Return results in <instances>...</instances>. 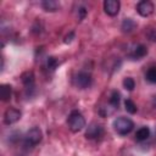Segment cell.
Segmentation results:
<instances>
[{
  "mask_svg": "<svg viewBox=\"0 0 156 156\" xmlns=\"http://www.w3.org/2000/svg\"><path fill=\"white\" fill-rule=\"evenodd\" d=\"M145 78L150 83L156 84V67H150L145 73Z\"/></svg>",
  "mask_w": 156,
  "mask_h": 156,
  "instance_id": "17",
  "label": "cell"
},
{
  "mask_svg": "<svg viewBox=\"0 0 156 156\" xmlns=\"http://www.w3.org/2000/svg\"><path fill=\"white\" fill-rule=\"evenodd\" d=\"M121 2L118 0H105L104 1V11L108 16H116L119 12Z\"/></svg>",
  "mask_w": 156,
  "mask_h": 156,
  "instance_id": "9",
  "label": "cell"
},
{
  "mask_svg": "<svg viewBox=\"0 0 156 156\" xmlns=\"http://www.w3.org/2000/svg\"><path fill=\"white\" fill-rule=\"evenodd\" d=\"M136 28V22L132 18H124L121 24V29L123 33H130Z\"/></svg>",
  "mask_w": 156,
  "mask_h": 156,
  "instance_id": "11",
  "label": "cell"
},
{
  "mask_svg": "<svg viewBox=\"0 0 156 156\" xmlns=\"http://www.w3.org/2000/svg\"><path fill=\"white\" fill-rule=\"evenodd\" d=\"M124 108H126V111L128 112V113H135L136 112V105H135V102L133 101V100H130V99H126L124 100Z\"/></svg>",
  "mask_w": 156,
  "mask_h": 156,
  "instance_id": "16",
  "label": "cell"
},
{
  "mask_svg": "<svg viewBox=\"0 0 156 156\" xmlns=\"http://www.w3.org/2000/svg\"><path fill=\"white\" fill-rule=\"evenodd\" d=\"M102 135H104V127L96 122L90 123L85 130V138L87 139H98Z\"/></svg>",
  "mask_w": 156,
  "mask_h": 156,
  "instance_id": "5",
  "label": "cell"
},
{
  "mask_svg": "<svg viewBox=\"0 0 156 156\" xmlns=\"http://www.w3.org/2000/svg\"><path fill=\"white\" fill-rule=\"evenodd\" d=\"M12 94V87L10 84H2L0 88V96L2 101H9L11 99Z\"/></svg>",
  "mask_w": 156,
  "mask_h": 156,
  "instance_id": "13",
  "label": "cell"
},
{
  "mask_svg": "<svg viewBox=\"0 0 156 156\" xmlns=\"http://www.w3.org/2000/svg\"><path fill=\"white\" fill-rule=\"evenodd\" d=\"M113 129L119 135L129 134L134 128V122L128 117H118L113 121Z\"/></svg>",
  "mask_w": 156,
  "mask_h": 156,
  "instance_id": "2",
  "label": "cell"
},
{
  "mask_svg": "<svg viewBox=\"0 0 156 156\" xmlns=\"http://www.w3.org/2000/svg\"><path fill=\"white\" fill-rule=\"evenodd\" d=\"M151 104H152V106H154V108L156 110V95H154V96H152V100H151Z\"/></svg>",
  "mask_w": 156,
  "mask_h": 156,
  "instance_id": "22",
  "label": "cell"
},
{
  "mask_svg": "<svg viewBox=\"0 0 156 156\" xmlns=\"http://www.w3.org/2000/svg\"><path fill=\"white\" fill-rule=\"evenodd\" d=\"M43 138V133L38 127H33L30 128L26 135H24V143L27 146H35L37 144H39Z\"/></svg>",
  "mask_w": 156,
  "mask_h": 156,
  "instance_id": "4",
  "label": "cell"
},
{
  "mask_svg": "<svg viewBox=\"0 0 156 156\" xmlns=\"http://www.w3.org/2000/svg\"><path fill=\"white\" fill-rule=\"evenodd\" d=\"M150 136V129L147 127H140L135 133V139L138 141H144Z\"/></svg>",
  "mask_w": 156,
  "mask_h": 156,
  "instance_id": "15",
  "label": "cell"
},
{
  "mask_svg": "<svg viewBox=\"0 0 156 156\" xmlns=\"http://www.w3.org/2000/svg\"><path fill=\"white\" fill-rule=\"evenodd\" d=\"M67 124H68V128L71 132L78 133L85 127V118L79 111L74 110L69 113V116L67 118Z\"/></svg>",
  "mask_w": 156,
  "mask_h": 156,
  "instance_id": "1",
  "label": "cell"
},
{
  "mask_svg": "<svg viewBox=\"0 0 156 156\" xmlns=\"http://www.w3.org/2000/svg\"><path fill=\"white\" fill-rule=\"evenodd\" d=\"M41 7L48 12H55L60 9V4L55 0H45L41 2Z\"/></svg>",
  "mask_w": 156,
  "mask_h": 156,
  "instance_id": "12",
  "label": "cell"
},
{
  "mask_svg": "<svg viewBox=\"0 0 156 156\" xmlns=\"http://www.w3.org/2000/svg\"><path fill=\"white\" fill-rule=\"evenodd\" d=\"M91 83H93L91 74L89 72H85V71L78 72L73 78V84L78 89H88L91 85Z\"/></svg>",
  "mask_w": 156,
  "mask_h": 156,
  "instance_id": "3",
  "label": "cell"
},
{
  "mask_svg": "<svg viewBox=\"0 0 156 156\" xmlns=\"http://www.w3.org/2000/svg\"><path fill=\"white\" fill-rule=\"evenodd\" d=\"M57 66H58V61H57V58L54 57V56H49L48 60H46V67H48V69H50V71H55V69L57 68Z\"/></svg>",
  "mask_w": 156,
  "mask_h": 156,
  "instance_id": "19",
  "label": "cell"
},
{
  "mask_svg": "<svg viewBox=\"0 0 156 156\" xmlns=\"http://www.w3.org/2000/svg\"><path fill=\"white\" fill-rule=\"evenodd\" d=\"M73 38H74V33H73V32H71L68 35H66V37H65V40H63V41H65L66 44H68V43H71V41L73 40Z\"/></svg>",
  "mask_w": 156,
  "mask_h": 156,
  "instance_id": "21",
  "label": "cell"
},
{
  "mask_svg": "<svg viewBox=\"0 0 156 156\" xmlns=\"http://www.w3.org/2000/svg\"><path fill=\"white\" fill-rule=\"evenodd\" d=\"M21 80H22V83L24 84V87H26L27 89H33V88H34L35 77H34V73H33L32 71H27V72L22 73Z\"/></svg>",
  "mask_w": 156,
  "mask_h": 156,
  "instance_id": "10",
  "label": "cell"
},
{
  "mask_svg": "<svg viewBox=\"0 0 156 156\" xmlns=\"http://www.w3.org/2000/svg\"><path fill=\"white\" fill-rule=\"evenodd\" d=\"M154 10H155V6L149 0H141L136 4V12L143 17H149L150 15H152Z\"/></svg>",
  "mask_w": 156,
  "mask_h": 156,
  "instance_id": "7",
  "label": "cell"
},
{
  "mask_svg": "<svg viewBox=\"0 0 156 156\" xmlns=\"http://www.w3.org/2000/svg\"><path fill=\"white\" fill-rule=\"evenodd\" d=\"M147 54V49L143 44H133L128 50V56L132 60H140Z\"/></svg>",
  "mask_w": 156,
  "mask_h": 156,
  "instance_id": "6",
  "label": "cell"
},
{
  "mask_svg": "<svg viewBox=\"0 0 156 156\" xmlns=\"http://www.w3.org/2000/svg\"><path fill=\"white\" fill-rule=\"evenodd\" d=\"M123 88L128 91H132L134 88H135V82L132 77H126L123 79Z\"/></svg>",
  "mask_w": 156,
  "mask_h": 156,
  "instance_id": "18",
  "label": "cell"
},
{
  "mask_svg": "<svg viewBox=\"0 0 156 156\" xmlns=\"http://www.w3.org/2000/svg\"><path fill=\"white\" fill-rule=\"evenodd\" d=\"M119 101H121V94L119 91L117 90H113L110 95V99H108V105L112 107V108H117L119 106Z\"/></svg>",
  "mask_w": 156,
  "mask_h": 156,
  "instance_id": "14",
  "label": "cell"
},
{
  "mask_svg": "<svg viewBox=\"0 0 156 156\" xmlns=\"http://www.w3.org/2000/svg\"><path fill=\"white\" fill-rule=\"evenodd\" d=\"M21 116H22V113H21L20 110L13 108V107H9L5 111V113H4V123L7 124V126L13 124V123H16V122L20 121Z\"/></svg>",
  "mask_w": 156,
  "mask_h": 156,
  "instance_id": "8",
  "label": "cell"
},
{
  "mask_svg": "<svg viewBox=\"0 0 156 156\" xmlns=\"http://www.w3.org/2000/svg\"><path fill=\"white\" fill-rule=\"evenodd\" d=\"M87 15V9L82 5H78V10H76V17H77V21H82Z\"/></svg>",
  "mask_w": 156,
  "mask_h": 156,
  "instance_id": "20",
  "label": "cell"
}]
</instances>
